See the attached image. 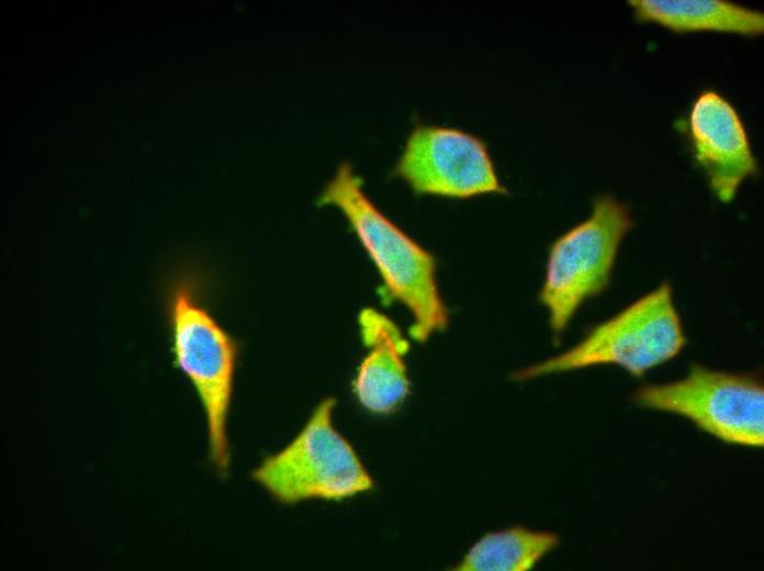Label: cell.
<instances>
[{
	"label": "cell",
	"mask_w": 764,
	"mask_h": 571,
	"mask_svg": "<svg viewBox=\"0 0 764 571\" xmlns=\"http://www.w3.org/2000/svg\"><path fill=\"white\" fill-rule=\"evenodd\" d=\"M694 156L709 186L723 203L759 171L745 126L735 108L714 90L701 91L689 113Z\"/></svg>",
	"instance_id": "cell-8"
},
{
	"label": "cell",
	"mask_w": 764,
	"mask_h": 571,
	"mask_svg": "<svg viewBox=\"0 0 764 571\" xmlns=\"http://www.w3.org/2000/svg\"><path fill=\"white\" fill-rule=\"evenodd\" d=\"M198 286L192 275H173L165 287V312L175 363L203 408L211 462L225 473L231 457L227 421L238 346L205 307Z\"/></svg>",
	"instance_id": "cell-2"
},
{
	"label": "cell",
	"mask_w": 764,
	"mask_h": 571,
	"mask_svg": "<svg viewBox=\"0 0 764 571\" xmlns=\"http://www.w3.org/2000/svg\"><path fill=\"white\" fill-rule=\"evenodd\" d=\"M686 338L671 284L662 282L614 316L595 325L574 346L514 373L517 381L593 366H618L636 378L675 358Z\"/></svg>",
	"instance_id": "cell-3"
},
{
	"label": "cell",
	"mask_w": 764,
	"mask_h": 571,
	"mask_svg": "<svg viewBox=\"0 0 764 571\" xmlns=\"http://www.w3.org/2000/svg\"><path fill=\"white\" fill-rule=\"evenodd\" d=\"M633 225L626 204L610 194L550 246L539 299L559 339L578 307L609 284L619 246Z\"/></svg>",
	"instance_id": "cell-5"
},
{
	"label": "cell",
	"mask_w": 764,
	"mask_h": 571,
	"mask_svg": "<svg viewBox=\"0 0 764 571\" xmlns=\"http://www.w3.org/2000/svg\"><path fill=\"white\" fill-rule=\"evenodd\" d=\"M632 401L643 408L685 417L723 443L751 448L764 445V388L759 373L694 363L682 379L640 387Z\"/></svg>",
	"instance_id": "cell-6"
},
{
	"label": "cell",
	"mask_w": 764,
	"mask_h": 571,
	"mask_svg": "<svg viewBox=\"0 0 764 571\" xmlns=\"http://www.w3.org/2000/svg\"><path fill=\"white\" fill-rule=\"evenodd\" d=\"M318 202L339 210L375 267L386 294L412 315L409 335L425 343L445 331L448 309L436 278V258L367 194L351 164L338 165Z\"/></svg>",
	"instance_id": "cell-1"
},
{
	"label": "cell",
	"mask_w": 764,
	"mask_h": 571,
	"mask_svg": "<svg viewBox=\"0 0 764 571\" xmlns=\"http://www.w3.org/2000/svg\"><path fill=\"white\" fill-rule=\"evenodd\" d=\"M392 173L420 195L470 199L507 191L483 138L450 125L416 121Z\"/></svg>",
	"instance_id": "cell-7"
},
{
	"label": "cell",
	"mask_w": 764,
	"mask_h": 571,
	"mask_svg": "<svg viewBox=\"0 0 764 571\" xmlns=\"http://www.w3.org/2000/svg\"><path fill=\"white\" fill-rule=\"evenodd\" d=\"M335 400H322L301 430L251 472L283 504L339 501L372 489L373 480L333 422Z\"/></svg>",
	"instance_id": "cell-4"
},
{
	"label": "cell",
	"mask_w": 764,
	"mask_h": 571,
	"mask_svg": "<svg viewBox=\"0 0 764 571\" xmlns=\"http://www.w3.org/2000/svg\"><path fill=\"white\" fill-rule=\"evenodd\" d=\"M555 533L523 526L492 531L474 542L453 568L459 571H527L559 545Z\"/></svg>",
	"instance_id": "cell-11"
},
{
	"label": "cell",
	"mask_w": 764,
	"mask_h": 571,
	"mask_svg": "<svg viewBox=\"0 0 764 571\" xmlns=\"http://www.w3.org/2000/svg\"><path fill=\"white\" fill-rule=\"evenodd\" d=\"M636 19L674 33L720 32L759 36L764 14L723 0H630Z\"/></svg>",
	"instance_id": "cell-10"
},
{
	"label": "cell",
	"mask_w": 764,
	"mask_h": 571,
	"mask_svg": "<svg viewBox=\"0 0 764 571\" xmlns=\"http://www.w3.org/2000/svg\"><path fill=\"white\" fill-rule=\"evenodd\" d=\"M358 323L367 351L353 380V393L369 412L390 414L409 393L405 362L408 340L389 316L375 309H363Z\"/></svg>",
	"instance_id": "cell-9"
}]
</instances>
